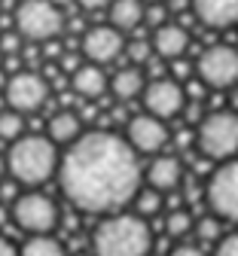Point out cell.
Returning <instances> with one entry per match:
<instances>
[{"label": "cell", "instance_id": "obj_24", "mask_svg": "<svg viewBox=\"0 0 238 256\" xmlns=\"http://www.w3.org/2000/svg\"><path fill=\"white\" fill-rule=\"evenodd\" d=\"M125 55L131 58V64H147L150 55H153V43L150 40H141V37L125 40Z\"/></svg>", "mask_w": 238, "mask_h": 256}, {"label": "cell", "instance_id": "obj_34", "mask_svg": "<svg viewBox=\"0 0 238 256\" xmlns=\"http://www.w3.org/2000/svg\"><path fill=\"white\" fill-rule=\"evenodd\" d=\"M77 256H89V253H77Z\"/></svg>", "mask_w": 238, "mask_h": 256}, {"label": "cell", "instance_id": "obj_30", "mask_svg": "<svg viewBox=\"0 0 238 256\" xmlns=\"http://www.w3.org/2000/svg\"><path fill=\"white\" fill-rule=\"evenodd\" d=\"M77 4H80V10H86V12H98V10H107L110 0H77Z\"/></svg>", "mask_w": 238, "mask_h": 256}, {"label": "cell", "instance_id": "obj_32", "mask_svg": "<svg viewBox=\"0 0 238 256\" xmlns=\"http://www.w3.org/2000/svg\"><path fill=\"white\" fill-rule=\"evenodd\" d=\"M7 174V156H0V177Z\"/></svg>", "mask_w": 238, "mask_h": 256}, {"label": "cell", "instance_id": "obj_10", "mask_svg": "<svg viewBox=\"0 0 238 256\" xmlns=\"http://www.w3.org/2000/svg\"><path fill=\"white\" fill-rule=\"evenodd\" d=\"M141 94H144L147 113H153L159 119H174L183 110V104H186V92H183V86L174 76H156V80H150Z\"/></svg>", "mask_w": 238, "mask_h": 256}, {"label": "cell", "instance_id": "obj_12", "mask_svg": "<svg viewBox=\"0 0 238 256\" xmlns=\"http://www.w3.org/2000/svg\"><path fill=\"white\" fill-rule=\"evenodd\" d=\"M125 140L134 146L138 156H156L168 144V125H165V119H159L153 113H141V116L128 119Z\"/></svg>", "mask_w": 238, "mask_h": 256}, {"label": "cell", "instance_id": "obj_1", "mask_svg": "<svg viewBox=\"0 0 238 256\" xmlns=\"http://www.w3.org/2000/svg\"><path fill=\"white\" fill-rule=\"evenodd\" d=\"M61 196L83 214H113L134 202L141 162L134 146L113 132L80 134L58 162Z\"/></svg>", "mask_w": 238, "mask_h": 256}, {"label": "cell", "instance_id": "obj_17", "mask_svg": "<svg viewBox=\"0 0 238 256\" xmlns=\"http://www.w3.org/2000/svg\"><path fill=\"white\" fill-rule=\"evenodd\" d=\"M80 134H83V116L80 113H74V110H58V113H52V119H49V138L58 146L74 144Z\"/></svg>", "mask_w": 238, "mask_h": 256}, {"label": "cell", "instance_id": "obj_25", "mask_svg": "<svg viewBox=\"0 0 238 256\" xmlns=\"http://www.w3.org/2000/svg\"><path fill=\"white\" fill-rule=\"evenodd\" d=\"M195 235L201 241H217L220 235V216H205V220H198L195 222Z\"/></svg>", "mask_w": 238, "mask_h": 256}, {"label": "cell", "instance_id": "obj_16", "mask_svg": "<svg viewBox=\"0 0 238 256\" xmlns=\"http://www.w3.org/2000/svg\"><path fill=\"white\" fill-rule=\"evenodd\" d=\"M74 88H77L80 98L98 101V98H104V94H107L110 80H107L104 70H101V64L89 61V64H80V68L74 70Z\"/></svg>", "mask_w": 238, "mask_h": 256}, {"label": "cell", "instance_id": "obj_8", "mask_svg": "<svg viewBox=\"0 0 238 256\" xmlns=\"http://www.w3.org/2000/svg\"><path fill=\"white\" fill-rule=\"evenodd\" d=\"M198 80L211 88H232L238 86V49L229 43H214L198 55Z\"/></svg>", "mask_w": 238, "mask_h": 256}, {"label": "cell", "instance_id": "obj_5", "mask_svg": "<svg viewBox=\"0 0 238 256\" xmlns=\"http://www.w3.org/2000/svg\"><path fill=\"white\" fill-rule=\"evenodd\" d=\"M16 30L25 37V43L55 40L64 30V12L52 0H22L16 6Z\"/></svg>", "mask_w": 238, "mask_h": 256}, {"label": "cell", "instance_id": "obj_33", "mask_svg": "<svg viewBox=\"0 0 238 256\" xmlns=\"http://www.w3.org/2000/svg\"><path fill=\"white\" fill-rule=\"evenodd\" d=\"M144 4H165V0H144Z\"/></svg>", "mask_w": 238, "mask_h": 256}, {"label": "cell", "instance_id": "obj_20", "mask_svg": "<svg viewBox=\"0 0 238 256\" xmlns=\"http://www.w3.org/2000/svg\"><path fill=\"white\" fill-rule=\"evenodd\" d=\"M19 256H67V253H64V244L52 238V232H46V235H31L19 250Z\"/></svg>", "mask_w": 238, "mask_h": 256}, {"label": "cell", "instance_id": "obj_27", "mask_svg": "<svg viewBox=\"0 0 238 256\" xmlns=\"http://www.w3.org/2000/svg\"><path fill=\"white\" fill-rule=\"evenodd\" d=\"M144 22L153 24V28H159L162 22H168V10H165V4H147V10H144Z\"/></svg>", "mask_w": 238, "mask_h": 256}, {"label": "cell", "instance_id": "obj_4", "mask_svg": "<svg viewBox=\"0 0 238 256\" xmlns=\"http://www.w3.org/2000/svg\"><path fill=\"white\" fill-rule=\"evenodd\" d=\"M198 152L214 162H226V158L238 156V113L235 110H214L198 122L195 132Z\"/></svg>", "mask_w": 238, "mask_h": 256}, {"label": "cell", "instance_id": "obj_15", "mask_svg": "<svg viewBox=\"0 0 238 256\" xmlns=\"http://www.w3.org/2000/svg\"><path fill=\"white\" fill-rule=\"evenodd\" d=\"M147 183L159 192H171L183 183V162L177 156H156L147 168Z\"/></svg>", "mask_w": 238, "mask_h": 256}, {"label": "cell", "instance_id": "obj_28", "mask_svg": "<svg viewBox=\"0 0 238 256\" xmlns=\"http://www.w3.org/2000/svg\"><path fill=\"white\" fill-rule=\"evenodd\" d=\"M214 256H238V232H229L217 241V253Z\"/></svg>", "mask_w": 238, "mask_h": 256}, {"label": "cell", "instance_id": "obj_22", "mask_svg": "<svg viewBox=\"0 0 238 256\" xmlns=\"http://www.w3.org/2000/svg\"><path fill=\"white\" fill-rule=\"evenodd\" d=\"M134 208H138L141 216H153L162 210V192L147 186V189H138V196H134Z\"/></svg>", "mask_w": 238, "mask_h": 256}, {"label": "cell", "instance_id": "obj_26", "mask_svg": "<svg viewBox=\"0 0 238 256\" xmlns=\"http://www.w3.org/2000/svg\"><path fill=\"white\" fill-rule=\"evenodd\" d=\"M25 46V37L19 30H7V34H0V52L4 55H19Z\"/></svg>", "mask_w": 238, "mask_h": 256}, {"label": "cell", "instance_id": "obj_6", "mask_svg": "<svg viewBox=\"0 0 238 256\" xmlns=\"http://www.w3.org/2000/svg\"><path fill=\"white\" fill-rule=\"evenodd\" d=\"M10 216L28 235L55 232V226L61 222V210L46 192H19V196L10 202Z\"/></svg>", "mask_w": 238, "mask_h": 256}, {"label": "cell", "instance_id": "obj_11", "mask_svg": "<svg viewBox=\"0 0 238 256\" xmlns=\"http://www.w3.org/2000/svg\"><path fill=\"white\" fill-rule=\"evenodd\" d=\"M80 49H83L86 61L110 64V61H116L125 52V37H122V30L113 28V24H98V28H89L83 34Z\"/></svg>", "mask_w": 238, "mask_h": 256}, {"label": "cell", "instance_id": "obj_29", "mask_svg": "<svg viewBox=\"0 0 238 256\" xmlns=\"http://www.w3.org/2000/svg\"><path fill=\"white\" fill-rule=\"evenodd\" d=\"M168 256H208V253L198 250V247H192V244H180V247H174Z\"/></svg>", "mask_w": 238, "mask_h": 256}, {"label": "cell", "instance_id": "obj_23", "mask_svg": "<svg viewBox=\"0 0 238 256\" xmlns=\"http://www.w3.org/2000/svg\"><path fill=\"white\" fill-rule=\"evenodd\" d=\"M22 128H25V119H22V113L19 110H0V140H16L19 134H22Z\"/></svg>", "mask_w": 238, "mask_h": 256}, {"label": "cell", "instance_id": "obj_9", "mask_svg": "<svg viewBox=\"0 0 238 256\" xmlns=\"http://www.w3.org/2000/svg\"><path fill=\"white\" fill-rule=\"evenodd\" d=\"M49 98V80L34 70H16L7 82V104L19 113H37Z\"/></svg>", "mask_w": 238, "mask_h": 256}, {"label": "cell", "instance_id": "obj_31", "mask_svg": "<svg viewBox=\"0 0 238 256\" xmlns=\"http://www.w3.org/2000/svg\"><path fill=\"white\" fill-rule=\"evenodd\" d=\"M0 256H19V250L13 247V241H7V238H0Z\"/></svg>", "mask_w": 238, "mask_h": 256}, {"label": "cell", "instance_id": "obj_21", "mask_svg": "<svg viewBox=\"0 0 238 256\" xmlns=\"http://www.w3.org/2000/svg\"><path fill=\"white\" fill-rule=\"evenodd\" d=\"M192 232V216L186 214V210H168V216H165V235L168 238H183V235H189Z\"/></svg>", "mask_w": 238, "mask_h": 256}, {"label": "cell", "instance_id": "obj_18", "mask_svg": "<svg viewBox=\"0 0 238 256\" xmlns=\"http://www.w3.org/2000/svg\"><path fill=\"white\" fill-rule=\"evenodd\" d=\"M107 18H110L113 28L122 30V34L125 30H134L144 22V0H110Z\"/></svg>", "mask_w": 238, "mask_h": 256}, {"label": "cell", "instance_id": "obj_19", "mask_svg": "<svg viewBox=\"0 0 238 256\" xmlns=\"http://www.w3.org/2000/svg\"><path fill=\"white\" fill-rule=\"evenodd\" d=\"M144 74L138 70V68H125V70H119L113 80H110V92L116 94L119 101H131V98H138V94L144 92Z\"/></svg>", "mask_w": 238, "mask_h": 256}, {"label": "cell", "instance_id": "obj_7", "mask_svg": "<svg viewBox=\"0 0 238 256\" xmlns=\"http://www.w3.org/2000/svg\"><path fill=\"white\" fill-rule=\"evenodd\" d=\"M205 198L214 216L238 222V158H226V162L208 177L205 186Z\"/></svg>", "mask_w": 238, "mask_h": 256}, {"label": "cell", "instance_id": "obj_2", "mask_svg": "<svg viewBox=\"0 0 238 256\" xmlns=\"http://www.w3.org/2000/svg\"><path fill=\"white\" fill-rule=\"evenodd\" d=\"M153 247V232L141 214H104L92 235L95 256H147Z\"/></svg>", "mask_w": 238, "mask_h": 256}, {"label": "cell", "instance_id": "obj_13", "mask_svg": "<svg viewBox=\"0 0 238 256\" xmlns=\"http://www.w3.org/2000/svg\"><path fill=\"white\" fill-rule=\"evenodd\" d=\"M189 10L211 30H226L238 24V0H189Z\"/></svg>", "mask_w": 238, "mask_h": 256}, {"label": "cell", "instance_id": "obj_14", "mask_svg": "<svg viewBox=\"0 0 238 256\" xmlns=\"http://www.w3.org/2000/svg\"><path fill=\"white\" fill-rule=\"evenodd\" d=\"M153 52L165 61H174L186 52L189 46V34H186V28L177 24V22H162L159 28H153Z\"/></svg>", "mask_w": 238, "mask_h": 256}, {"label": "cell", "instance_id": "obj_3", "mask_svg": "<svg viewBox=\"0 0 238 256\" xmlns=\"http://www.w3.org/2000/svg\"><path fill=\"white\" fill-rule=\"evenodd\" d=\"M61 152L46 134H19L7 152V171L22 186H43L58 174Z\"/></svg>", "mask_w": 238, "mask_h": 256}]
</instances>
